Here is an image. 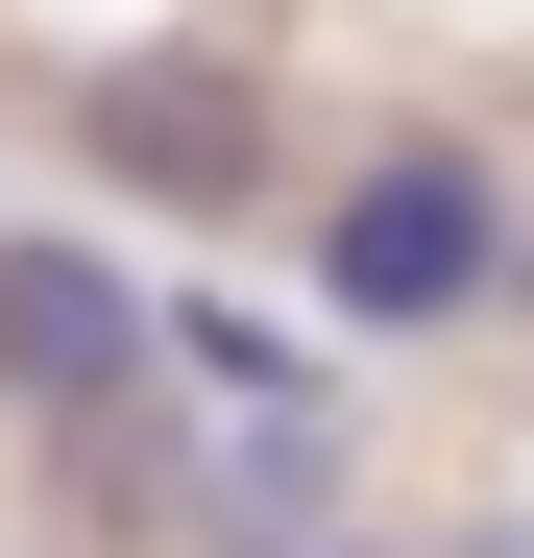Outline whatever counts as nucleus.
Wrapping results in <instances>:
<instances>
[{
	"label": "nucleus",
	"mask_w": 534,
	"mask_h": 558,
	"mask_svg": "<svg viewBox=\"0 0 534 558\" xmlns=\"http://www.w3.org/2000/svg\"><path fill=\"white\" fill-rule=\"evenodd\" d=\"M73 146L122 170V195H170V219H243L267 195V98L219 49H122V73H73Z\"/></svg>",
	"instance_id": "3"
},
{
	"label": "nucleus",
	"mask_w": 534,
	"mask_h": 558,
	"mask_svg": "<svg viewBox=\"0 0 534 558\" xmlns=\"http://www.w3.org/2000/svg\"><path fill=\"white\" fill-rule=\"evenodd\" d=\"M486 267H510L486 146H365V195L316 219V292H340V340H413V316H462Z\"/></svg>",
	"instance_id": "1"
},
{
	"label": "nucleus",
	"mask_w": 534,
	"mask_h": 558,
	"mask_svg": "<svg viewBox=\"0 0 534 558\" xmlns=\"http://www.w3.org/2000/svg\"><path fill=\"white\" fill-rule=\"evenodd\" d=\"M486 558H534V534H486Z\"/></svg>",
	"instance_id": "4"
},
{
	"label": "nucleus",
	"mask_w": 534,
	"mask_h": 558,
	"mask_svg": "<svg viewBox=\"0 0 534 558\" xmlns=\"http://www.w3.org/2000/svg\"><path fill=\"white\" fill-rule=\"evenodd\" d=\"M170 364V316L122 292V243H73V219H0V413H122Z\"/></svg>",
	"instance_id": "2"
}]
</instances>
